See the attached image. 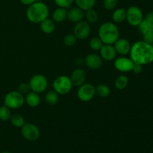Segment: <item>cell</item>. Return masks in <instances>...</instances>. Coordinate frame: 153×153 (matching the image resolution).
<instances>
[{
  "mask_svg": "<svg viewBox=\"0 0 153 153\" xmlns=\"http://www.w3.org/2000/svg\"><path fill=\"white\" fill-rule=\"evenodd\" d=\"M10 121L11 125L16 128H21L25 123L23 116L19 114H14L11 115Z\"/></svg>",
  "mask_w": 153,
  "mask_h": 153,
  "instance_id": "484cf974",
  "label": "cell"
},
{
  "mask_svg": "<svg viewBox=\"0 0 153 153\" xmlns=\"http://www.w3.org/2000/svg\"><path fill=\"white\" fill-rule=\"evenodd\" d=\"M31 91L37 94L43 93L48 88V80L42 74H36L33 76L28 82Z\"/></svg>",
  "mask_w": 153,
  "mask_h": 153,
  "instance_id": "8992f818",
  "label": "cell"
},
{
  "mask_svg": "<svg viewBox=\"0 0 153 153\" xmlns=\"http://www.w3.org/2000/svg\"><path fill=\"white\" fill-rule=\"evenodd\" d=\"M114 46L117 53L120 55H123V56L129 54L131 48V45L130 42L128 40L124 38L118 39L114 43Z\"/></svg>",
  "mask_w": 153,
  "mask_h": 153,
  "instance_id": "4fadbf2b",
  "label": "cell"
},
{
  "mask_svg": "<svg viewBox=\"0 0 153 153\" xmlns=\"http://www.w3.org/2000/svg\"><path fill=\"white\" fill-rule=\"evenodd\" d=\"M98 35L104 44L114 45L119 39L120 31L116 24L111 22H105L100 25Z\"/></svg>",
  "mask_w": 153,
  "mask_h": 153,
  "instance_id": "3957f363",
  "label": "cell"
},
{
  "mask_svg": "<svg viewBox=\"0 0 153 153\" xmlns=\"http://www.w3.org/2000/svg\"><path fill=\"white\" fill-rule=\"evenodd\" d=\"M90 47L94 51H100L102 46L104 45L103 42L100 40V37H93L91 40H90Z\"/></svg>",
  "mask_w": 153,
  "mask_h": 153,
  "instance_id": "f1b7e54d",
  "label": "cell"
},
{
  "mask_svg": "<svg viewBox=\"0 0 153 153\" xmlns=\"http://www.w3.org/2000/svg\"><path fill=\"white\" fill-rule=\"evenodd\" d=\"M67 10L64 7H59L55 9L52 13V20L55 22H62L67 19Z\"/></svg>",
  "mask_w": 153,
  "mask_h": 153,
  "instance_id": "d6986e66",
  "label": "cell"
},
{
  "mask_svg": "<svg viewBox=\"0 0 153 153\" xmlns=\"http://www.w3.org/2000/svg\"><path fill=\"white\" fill-rule=\"evenodd\" d=\"M40 24V30H41L43 33H45V34H51V33H52L55 31V22H54L52 19L46 18L44 20L42 21Z\"/></svg>",
  "mask_w": 153,
  "mask_h": 153,
  "instance_id": "ac0fdd59",
  "label": "cell"
},
{
  "mask_svg": "<svg viewBox=\"0 0 153 153\" xmlns=\"http://www.w3.org/2000/svg\"><path fill=\"white\" fill-rule=\"evenodd\" d=\"M144 19H146V20L149 21V22H152L153 23V10L148 12V13H146V16H145Z\"/></svg>",
  "mask_w": 153,
  "mask_h": 153,
  "instance_id": "d590c367",
  "label": "cell"
},
{
  "mask_svg": "<svg viewBox=\"0 0 153 153\" xmlns=\"http://www.w3.org/2000/svg\"><path fill=\"white\" fill-rule=\"evenodd\" d=\"M74 2L77 7L85 11L89 9L94 8L96 4V0H75Z\"/></svg>",
  "mask_w": 153,
  "mask_h": 153,
  "instance_id": "603a6c76",
  "label": "cell"
},
{
  "mask_svg": "<svg viewBox=\"0 0 153 153\" xmlns=\"http://www.w3.org/2000/svg\"><path fill=\"white\" fill-rule=\"evenodd\" d=\"M77 38L73 34H67L64 37V43L67 46H73L76 43Z\"/></svg>",
  "mask_w": 153,
  "mask_h": 153,
  "instance_id": "f546056e",
  "label": "cell"
},
{
  "mask_svg": "<svg viewBox=\"0 0 153 153\" xmlns=\"http://www.w3.org/2000/svg\"><path fill=\"white\" fill-rule=\"evenodd\" d=\"M143 11L137 6H130L126 10V20L131 26H138L143 19Z\"/></svg>",
  "mask_w": 153,
  "mask_h": 153,
  "instance_id": "52a82bcc",
  "label": "cell"
},
{
  "mask_svg": "<svg viewBox=\"0 0 153 153\" xmlns=\"http://www.w3.org/2000/svg\"><path fill=\"white\" fill-rule=\"evenodd\" d=\"M113 20L117 23H121L126 19V10L124 8L115 9L112 14Z\"/></svg>",
  "mask_w": 153,
  "mask_h": 153,
  "instance_id": "ffe728a7",
  "label": "cell"
},
{
  "mask_svg": "<svg viewBox=\"0 0 153 153\" xmlns=\"http://www.w3.org/2000/svg\"><path fill=\"white\" fill-rule=\"evenodd\" d=\"M59 100V94L55 91H49L45 96V101L49 105H54L56 104Z\"/></svg>",
  "mask_w": 153,
  "mask_h": 153,
  "instance_id": "7402d4cb",
  "label": "cell"
},
{
  "mask_svg": "<svg viewBox=\"0 0 153 153\" xmlns=\"http://www.w3.org/2000/svg\"><path fill=\"white\" fill-rule=\"evenodd\" d=\"M128 85V79L125 75H120L115 79V88L118 90H124Z\"/></svg>",
  "mask_w": 153,
  "mask_h": 153,
  "instance_id": "d4e9b609",
  "label": "cell"
},
{
  "mask_svg": "<svg viewBox=\"0 0 153 153\" xmlns=\"http://www.w3.org/2000/svg\"><path fill=\"white\" fill-rule=\"evenodd\" d=\"M73 88L70 78L67 76H61L55 79L53 82L54 91L59 95H67Z\"/></svg>",
  "mask_w": 153,
  "mask_h": 153,
  "instance_id": "5b68a950",
  "label": "cell"
},
{
  "mask_svg": "<svg viewBox=\"0 0 153 153\" xmlns=\"http://www.w3.org/2000/svg\"><path fill=\"white\" fill-rule=\"evenodd\" d=\"M25 102L31 108L37 107L40 103V95L34 91H30L25 95Z\"/></svg>",
  "mask_w": 153,
  "mask_h": 153,
  "instance_id": "e0dca14e",
  "label": "cell"
},
{
  "mask_svg": "<svg viewBox=\"0 0 153 153\" xmlns=\"http://www.w3.org/2000/svg\"><path fill=\"white\" fill-rule=\"evenodd\" d=\"M96 95V88L91 83H84L79 87L77 97L82 102H89Z\"/></svg>",
  "mask_w": 153,
  "mask_h": 153,
  "instance_id": "ba28073f",
  "label": "cell"
},
{
  "mask_svg": "<svg viewBox=\"0 0 153 153\" xmlns=\"http://www.w3.org/2000/svg\"><path fill=\"white\" fill-rule=\"evenodd\" d=\"M143 41L149 44H153V33H146L143 34Z\"/></svg>",
  "mask_w": 153,
  "mask_h": 153,
  "instance_id": "836d02e7",
  "label": "cell"
},
{
  "mask_svg": "<svg viewBox=\"0 0 153 153\" xmlns=\"http://www.w3.org/2000/svg\"><path fill=\"white\" fill-rule=\"evenodd\" d=\"M11 115L10 109L7 106L4 105L3 106L0 107V120L3 121V122H7V121L10 120Z\"/></svg>",
  "mask_w": 153,
  "mask_h": 153,
  "instance_id": "83f0119b",
  "label": "cell"
},
{
  "mask_svg": "<svg viewBox=\"0 0 153 153\" xmlns=\"http://www.w3.org/2000/svg\"><path fill=\"white\" fill-rule=\"evenodd\" d=\"M85 62L88 68L97 70L102 67L103 64V60L100 55L95 53H91L85 57Z\"/></svg>",
  "mask_w": 153,
  "mask_h": 153,
  "instance_id": "7c38bea8",
  "label": "cell"
},
{
  "mask_svg": "<svg viewBox=\"0 0 153 153\" xmlns=\"http://www.w3.org/2000/svg\"><path fill=\"white\" fill-rule=\"evenodd\" d=\"M100 56L102 60L106 61H113L116 58L117 52L114 45L104 44L100 50Z\"/></svg>",
  "mask_w": 153,
  "mask_h": 153,
  "instance_id": "9a60e30c",
  "label": "cell"
},
{
  "mask_svg": "<svg viewBox=\"0 0 153 153\" xmlns=\"http://www.w3.org/2000/svg\"><path fill=\"white\" fill-rule=\"evenodd\" d=\"M56 5L59 7L68 8L73 4L75 0H54Z\"/></svg>",
  "mask_w": 153,
  "mask_h": 153,
  "instance_id": "1f68e13d",
  "label": "cell"
},
{
  "mask_svg": "<svg viewBox=\"0 0 153 153\" xmlns=\"http://www.w3.org/2000/svg\"><path fill=\"white\" fill-rule=\"evenodd\" d=\"M114 67L121 73H128L132 71L134 63L130 58L121 56L114 59Z\"/></svg>",
  "mask_w": 153,
  "mask_h": 153,
  "instance_id": "8fae6325",
  "label": "cell"
},
{
  "mask_svg": "<svg viewBox=\"0 0 153 153\" xmlns=\"http://www.w3.org/2000/svg\"><path fill=\"white\" fill-rule=\"evenodd\" d=\"M70 78L72 84H73V86L79 87L85 82L86 72L82 68H76L73 70Z\"/></svg>",
  "mask_w": 153,
  "mask_h": 153,
  "instance_id": "5bb4252c",
  "label": "cell"
},
{
  "mask_svg": "<svg viewBox=\"0 0 153 153\" xmlns=\"http://www.w3.org/2000/svg\"><path fill=\"white\" fill-rule=\"evenodd\" d=\"M143 70V65L138 64H134V67H133L132 71L133 73L135 74H140Z\"/></svg>",
  "mask_w": 153,
  "mask_h": 153,
  "instance_id": "e575fe53",
  "label": "cell"
},
{
  "mask_svg": "<svg viewBox=\"0 0 153 153\" xmlns=\"http://www.w3.org/2000/svg\"><path fill=\"white\" fill-rule=\"evenodd\" d=\"M25 103V97L19 91H10L7 93L4 99V105L11 109H19Z\"/></svg>",
  "mask_w": 153,
  "mask_h": 153,
  "instance_id": "277c9868",
  "label": "cell"
},
{
  "mask_svg": "<svg viewBox=\"0 0 153 153\" xmlns=\"http://www.w3.org/2000/svg\"><path fill=\"white\" fill-rule=\"evenodd\" d=\"M84 17H85V10L79 8V7H72L67 11V19L74 23L82 21Z\"/></svg>",
  "mask_w": 153,
  "mask_h": 153,
  "instance_id": "2e32d148",
  "label": "cell"
},
{
  "mask_svg": "<svg viewBox=\"0 0 153 153\" xmlns=\"http://www.w3.org/2000/svg\"><path fill=\"white\" fill-rule=\"evenodd\" d=\"M1 153H10V152H7V151H4V152H1Z\"/></svg>",
  "mask_w": 153,
  "mask_h": 153,
  "instance_id": "74e56055",
  "label": "cell"
},
{
  "mask_svg": "<svg viewBox=\"0 0 153 153\" xmlns=\"http://www.w3.org/2000/svg\"><path fill=\"white\" fill-rule=\"evenodd\" d=\"M85 17L86 18V20L88 23L94 24L97 23L99 20V14L97 10L94 8L89 9L85 11Z\"/></svg>",
  "mask_w": 153,
  "mask_h": 153,
  "instance_id": "44dd1931",
  "label": "cell"
},
{
  "mask_svg": "<svg viewBox=\"0 0 153 153\" xmlns=\"http://www.w3.org/2000/svg\"><path fill=\"white\" fill-rule=\"evenodd\" d=\"M91 33V26L87 21H80L76 22L73 29V34L79 40H85Z\"/></svg>",
  "mask_w": 153,
  "mask_h": 153,
  "instance_id": "30bf717a",
  "label": "cell"
},
{
  "mask_svg": "<svg viewBox=\"0 0 153 153\" xmlns=\"http://www.w3.org/2000/svg\"><path fill=\"white\" fill-rule=\"evenodd\" d=\"M21 133L25 140L28 141H35L40 137V130L37 126L31 123H25L21 127Z\"/></svg>",
  "mask_w": 153,
  "mask_h": 153,
  "instance_id": "9c48e42d",
  "label": "cell"
},
{
  "mask_svg": "<svg viewBox=\"0 0 153 153\" xmlns=\"http://www.w3.org/2000/svg\"><path fill=\"white\" fill-rule=\"evenodd\" d=\"M19 1H20V2L22 3V4H24V5L29 6L31 5V4H34L36 1H37V0H19Z\"/></svg>",
  "mask_w": 153,
  "mask_h": 153,
  "instance_id": "8d00e7d4",
  "label": "cell"
},
{
  "mask_svg": "<svg viewBox=\"0 0 153 153\" xmlns=\"http://www.w3.org/2000/svg\"><path fill=\"white\" fill-rule=\"evenodd\" d=\"M130 58L134 64L146 65L153 62V46L143 40L137 41L131 46Z\"/></svg>",
  "mask_w": 153,
  "mask_h": 153,
  "instance_id": "6da1fadb",
  "label": "cell"
},
{
  "mask_svg": "<svg viewBox=\"0 0 153 153\" xmlns=\"http://www.w3.org/2000/svg\"><path fill=\"white\" fill-rule=\"evenodd\" d=\"M96 88V94L99 96V97H102V98H105L108 97L111 94L110 88L108 86L104 84H101V85H97Z\"/></svg>",
  "mask_w": 153,
  "mask_h": 153,
  "instance_id": "4316f807",
  "label": "cell"
},
{
  "mask_svg": "<svg viewBox=\"0 0 153 153\" xmlns=\"http://www.w3.org/2000/svg\"><path fill=\"white\" fill-rule=\"evenodd\" d=\"M137 27L142 34H146V33H153V23L146 20L144 18Z\"/></svg>",
  "mask_w": 153,
  "mask_h": 153,
  "instance_id": "cb8c5ba5",
  "label": "cell"
},
{
  "mask_svg": "<svg viewBox=\"0 0 153 153\" xmlns=\"http://www.w3.org/2000/svg\"><path fill=\"white\" fill-rule=\"evenodd\" d=\"M49 14V7L42 1H36L28 6L26 10L27 19L33 23H40L48 18Z\"/></svg>",
  "mask_w": 153,
  "mask_h": 153,
  "instance_id": "7a4b0ae2",
  "label": "cell"
},
{
  "mask_svg": "<svg viewBox=\"0 0 153 153\" xmlns=\"http://www.w3.org/2000/svg\"><path fill=\"white\" fill-rule=\"evenodd\" d=\"M117 4V0H104L103 7L108 10H114Z\"/></svg>",
  "mask_w": 153,
  "mask_h": 153,
  "instance_id": "4dcf8cb0",
  "label": "cell"
},
{
  "mask_svg": "<svg viewBox=\"0 0 153 153\" xmlns=\"http://www.w3.org/2000/svg\"><path fill=\"white\" fill-rule=\"evenodd\" d=\"M18 91L21 94H25L26 95L28 93H29L31 91V88H30L29 83H27V82H22L18 87Z\"/></svg>",
  "mask_w": 153,
  "mask_h": 153,
  "instance_id": "d6a6232c",
  "label": "cell"
}]
</instances>
